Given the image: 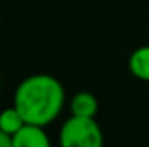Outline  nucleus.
<instances>
[{"instance_id":"4","label":"nucleus","mask_w":149,"mask_h":147,"mask_svg":"<svg viewBox=\"0 0 149 147\" xmlns=\"http://www.w3.org/2000/svg\"><path fill=\"white\" fill-rule=\"evenodd\" d=\"M99 111V102L94 94L90 92H78L74 94L70 101V112L74 116H87V118H95Z\"/></svg>"},{"instance_id":"6","label":"nucleus","mask_w":149,"mask_h":147,"mask_svg":"<svg viewBox=\"0 0 149 147\" xmlns=\"http://www.w3.org/2000/svg\"><path fill=\"white\" fill-rule=\"evenodd\" d=\"M24 123H26V121L23 119L21 112L16 109L14 106L0 111V128H2L5 133H9V135H14Z\"/></svg>"},{"instance_id":"5","label":"nucleus","mask_w":149,"mask_h":147,"mask_svg":"<svg viewBox=\"0 0 149 147\" xmlns=\"http://www.w3.org/2000/svg\"><path fill=\"white\" fill-rule=\"evenodd\" d=\"M128 71L139 81L149 83V45H142L130 54Z\"/></svg>"},{"instance_id":"3","label":"nucleus","mask_w":149,"mask_h":147,"mask_svg":"<svg viewBox=\"0 0 149 147\" xmlns=\"http://www.w3.org/2000/svg\"><path fill=\"white\" fill-rule=\"evenodd\" d=\"M50 139L45 133V126L24 123L14 135H12V147H49Z\"/></svg>"},{"instance_id":"8","label":"nucleus","mask_w":149,"mask_h":147,"mask_svg":"<svg viewBox=\"0 0 149 147\" xmlns=\"http://www.w3.org/2000/svg\"><path fill=\"white\" fill-rule=\"evenodd\" d=\"M0 88H2V74H0Z\"/></svg>"},{"instance_id":"2","label":"nucleus","mask_w":149,"mask_h":147,"mask_svg":"<svg viewBox=\"0 0 149 147\" xmlns=\"http://www.w3.org/2000/svg\"><path fill=\"white\" fill-rule=\"evenodd\" d=\"M104 133L95 118L71 114L59 130V144L63 147H101Z\"/></svg>"},{"instance_id":"7","label":"nucleus","mask_w":149,"mask_h":147,"mask_svg":"<svg viewBox=\"0 0 149 147\" xmlns=\"http://www.w3.org/2000/svg\"><path fill=\"white\" fill-rule=\"evenodd\" d=\"M0 147H12V135L5 133L0 128Z\"/></svg>"},{"instance_id":"1","label":"nucleus","mask_w":149,"mask_h":147,"mask_svg":"<svg viewBox=\"0 0 149 147\" xmlns=\"http://www.w3.org/2000/svg\"><path fill=\"white\" fill-rule=\"evenodd\" d=\"M66 104L63 83L47 73L26 76L14 90L12 106L21 112L26 123L47 126L54 123Z\"/></svg>"}]
</instances>
